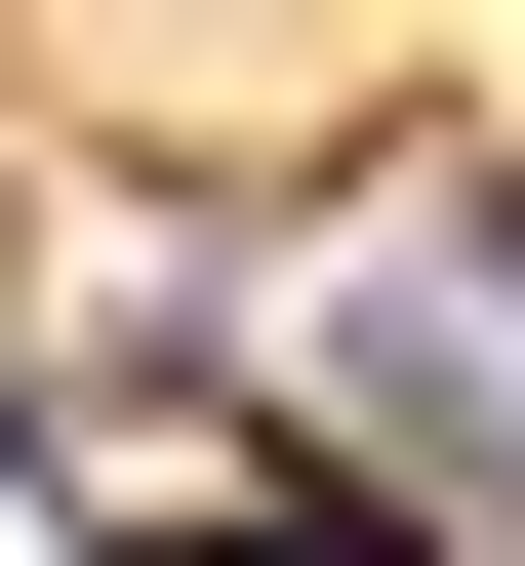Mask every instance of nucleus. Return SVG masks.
I'll list each match as a JSON object with an SVG mask.
<instances>
[{
  "label": "nucleus",
  "mask_w": 525,
  "mask_h": 566,
  "mask_svg": "<svg viewBox=\"0 0 525 566\" xmlns=\"http://www.w3.org/2000/svg\"><path fill=\"white\" fill-rule=\"evenodd\" d=\"M202 566H444V526H364V485H243V526H202Z\"/></svg>",
  "instance_id": "1"
},
{
  "label": "nucleus",
  "mask_w": 525,
  "mask_h": 566,
  "mask_svg": "<svg viewBox=\"0 0 525 566\" xmlns=\"http://www.w3.org/2000/svg\"><path fill=\"white\" fill-rule=\"evenodd\" d=\"M485 283H525V163H485Z\"/></svg>",
  "instance_id": "2"
}]
</instances>
